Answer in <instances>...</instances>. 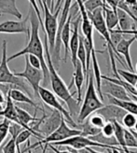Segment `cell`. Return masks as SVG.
Returning <instances> with one entry per match:
<instances>
[{"label":"cell","mask_w":137,"mask_h":153,"mask_svg":"<svg viewBox=\"0 0 137 153\" xmlns=\"http://www.w3.org/2000/svg\"><path fill=\"white\" fill-rule=\"evenodd\" d=\"M29 14H30V26H31V35H30L29 40L27 42V45L22 49L21 51H18L17 53L11 55L7 58V62H10L13 59H16L22 55L27 54H33L36 56L40 60L41 65H42V72L44 76L43 83L44 85H48L50 81V71L47 65V60L45 56V48L44 43H42V40L39 36V26L40 22L37 18V15L36 13V10L33 9V7L30 6L29 7Z\"/></svg>","instance_id":"1"},{"label":"cell","mask_w":137,"mask_h":153,"mask_svg":"<svg viewBox=\"0 0 137 153\" xmlns=\"http://www.w3.org/2000/svg\"><path fill=\"white\" fill-rule=\"evenodd\" d=\"M44 48H45V56H46V60H47V65L50 71V81L51 89L53 91V93L56 94V96L62 99L67 105L68 110H69L70 114L73 117V115H76V113H77L79 103L78 102V100L74 99L73 97L74 94L70 93L69 87L66 86V84L64 83L63 79L58 74L55 65H53L51 54L50 51V47H49L48 37L46 34L44 35Z\"/></svg>","instance_id":"2"},{"label":"cell","mask_w":137,"mask_h":153,"mask_svg":"<svg viewBox=\"0 0 137 153\" xmlns=\"http://www.w3.org/2000/svg\"><path fill=\"white\" fill-rule=\"evenodd\" d=\"M93 70L90 69L87 76V89L85 97L83 100L82 105L78 115V121L83 123L91 114L102 108L104 105L103 101L97 95V90L95 86L94 76Z\"/></svg>","instance_id":"3"},{"label":"cell","mask_w":137,"mask_h":153,"mask_svg":"<svg viewBox=\"0 0 137 153\" xmlns=\"http://www.w3.org/2000/svg\"><path fill=\"white\" fill-rule=\"evenodd\" d=\"M7 42L3 40L2 43V59L0 62V84H7L13 85L14 89H19L25 94H28L30 97H32V94L30 89L27 87L26 82L24 79L19 78L14 72H11L9 65H7Z\"/></svg>","instance_id":"4"},{"label":"cell","mask_w":137,"mask_h":153,"mask_svg":"<svg viewBox=\"0 0 137 153\" xmlns=\"http://www.w3.org/2000/svg\"><path fill=\"white\" fill-rule=\"evenodd\" d=\"M82 132L79 129H75V128H70L67 125L66 120L64 118L62 120V123L59 126L57 130H55L52 134H50L49 136H46L42 140H39V142L35 143L34 145H30V141L28 140V147L25 149V150L29 149H36V147H41L42 145L46 144H53V143H57L64 141L65 139L70 138V137L76 136V135H80Z\"/></svg>","instance_id":"5"},{"label":"cell","mask_w":137,"mask_h":153,"mask_svg":"<svg viewBox=\"0 0 137 153\" xmlns=\"http://www.w3.org/2000/svg\"><path fill=\"white\" fill-rule=\"evenodd\" d=\"M42 3H43V13H44V34L47 35L50 51L51 54L55 49L58 25H59L58 15L61 10H56L54 13H52L44 0H42Z\"/></svg>","instance_id":"6"},{"label":"cell","mask_w":137,"mask_h":153,"mask_svg":"<svg viewBox=\"0 0 137 153\" xmlns=\"http://www.w3.org/2000/svg\"><path fill=\"white\" fill-rule=\"evenodd\" d=\"M25 57V66H24V70L22 72H14L15 75L19 78L24 79V80L27 81V83H29L30 87L33 90L34 93V97L36 99H40L39 96V88L40 83L43 81L44 79V76H43V72L40 69H36V68L33 67L29 63L28 60V56L24 55Z\"/></svg>","instance_id":"7"},{"label":"cell","mask_w":137,"mask_h":153,"mask_svg":"<svg viewBox=\"0 0 137 153\" xmlns=\"http://www.w3.org/2000/svg\"><path fill=\"white\" fill-rule=\"evenodd\" d=\"M39 96H40V99L46 105L50 106V108H52L53 109L61 112L63 114V116L64 117L66 121L69 122V123L71 125H73L74 127H77V129H78V125L77 123H75V121L72 118V115L70 114L69 110H67L64 106L60 103V101L57 99L56 94L54 93H52V91H50L49 89L41 86L39 88Z\"/></svg>","instance_id":"8"},{"label":"cell","mask_w":137,"mask_h":153,"mask_svg":"<svg viewBox=\"0 0 137 153\" xmlns=\"http://www.w3.org/2000/svg\"><path fill=\"white\" fill-rule=\"evenodd\" d=\"M53 146H56V147H69L72 148L74 149H77V150H81V149H84L86 148H102V149H111L105 145L100 144V143H97L95 141H93L89 137L86 136H83V135H76L73 137H70V138L65 139L64 141H61V142H57V143H53L51 144Z\"/></svg>","instance_id":"9"},{"label":"cell","mask_w":137,"mask_h":153,"mask_svg":"<svg viewBox=\"0 0 137 153\" xmlns=\"http://www.w3.org/2000/svg\"><path fill=\"white\" fill-rule=\"evenodd\" d=\"M71 6H72V0H64L62 13H61V18L59 20L55 49L51 53V59H52L53 65H55V67L59 66V61L61 59V45H62V41H61V33H62V30L68 19V16H69V11L71 9Z\"/></svg>","instance_id":"10"},{"label":"cell","mask_w":137,"mask_h":153,"mask_svg":"<svg viewBox=\"0 0 137 153\" xmlns=\"http://www.w3.org/2000/svg\"><path fill=\"white\" fill-rule=\"evenodd\" d=\"M30 22V14L24 20L21 21H6L0 24V33L2 34H24L27 39L31 35V26L28 25Z\"/></svg>","instance_id":"11"},{"label":"cell","mask_w":137,"mask_h":153,"mask_svg":"<svg viewBox=\"0 0 137 153\" xmlns=\"http://www.w3.org/2000/svg\"><path fill=\"white\" fill-rule=\"evenodd\" d=\"M64 117L63 116V114L59 112L58 110L53 109L52 113L50 116L44 115L42 117V120L40 122V126L39 133L42 134L46 136H49L50 134L57 130L59 126L62 123V120Z\"/></svg>","instance_id":"12"},{"label":"cell","mask_w":137,"mask_h":153,"mask_svg":"<svg viewBox=\"0 0 137 153\" xmlns=\"http://www.w3.org/2000/svg\"><path fill=\"white\" fill-rule=\"evenodd\" d=\"M96 113L101 115V116L106 120V122L107 121L112 122L116 120L121 124L124 116L128 112L124 110L123 108H121L118 105L109 104L107 105H104L102 108L97 110Z\"/></svg>","instance_id":"13"},{"label":"cell","mask_w":137,"mask_h":153,"mask_svg":"<svg viewBox=\"0 0 137 153\" xmlns=\"http://www.w3.org/2000/svg\"><path fill=\"white\" fill-rule=\"evenodd\" d=\"M81 22V15L77 19L72 20V36L70 40V53H71V61L73 66L75 67L78 63V51L79 48V41H80V35H79V26Z\"/></svg>","instance_id":"14"},{"label":"cell","mask_w":137,"mask_h":153,"mask_svg":"<svg viewBox=\"0 0 137 153\" xmlns=\"http://www.w3.org/2000/svg\"><path fill=\"white\" fill-rule=\"evenodd\" d=\"M102 91H104L106 94H108L114 98L118 99L121 101H133L128 91L119 85L112 83L107 80H103Z\"/></svg>","instance_id":"15"},{"label":"cell","mask_w":137,"mask_h":153,"mask_svg":"<svg viewBox=\"0 0 137 153\" xmlns=\"http://www.w3.org/2000/svg\"><path fill=\"white\" fill-rule=\"evenodd\" d=\"M136 40V36H133V37L129 38V39H125V38H122L121 41L118 44L117 46V52L120 58V55H122L126 61L127 65L129 67L130 71L133 72V63H132V58H131V53H130V49L131 46L133 45V43Z\"/></svg>","instance_id":"16"},{"label":"cell","mask_w":137,"mask_h":153,"mask_svg":"<svg viewBox=\"0 0 137 153\" xmlns=\"http://www.w3.org/2000/svg\"><path fill=\"white\" fill-rule=\"evenodd\" d=\"M74 75H73V79H72V84L74 83L76 86V90H77V100L80 104L81 99H82V87L83 83H84V79L86 78V76L83 71V67L80 64V62L78 60L77 65L74 67Z\"/></svg>","instance_id":"17"},{"label":"cell","mask_w":137,"mask_h":153,"mask_svg":"<svg viewBox=\"0 0 137 153\" xmlns=\"http://www.w3.org/2000/svg\"><path fill=\"white\" fill-rule=\"evenodd\" d=\"M72 15L69 14L68 19L65 22V25L62 30L61 33V41H62L64 47V61L66 62V60L68 58V54H69V45H70V40H71V36H72Z\"/></svg>","instance_id":"18"},{"label":"cell","mask_w":137,"mask_h":153,"mask_svg":"<svg viewBox=\"0 0 137 153\" xmlns=\"http://www.w3.org/2000/svg\"><path fill=\"white\" fill-rule=\"evenodd\" d=\"M96 50L94 49L93 53H91V69H93V76H94V81H95V86L96 90L100 96V99L103 101L104 100V94L102 91V85H103V79H102V74L100 71V66H99L97 57H96Z\"/></svg>","instance_id":"19"},{"label":"cell","mask_w":137,"mask_h":153,"mask_svg":"<svg viewBox=\"0 0 137 153\" xmlns=\"http://www.w3.org/2000/svg\"><path fill=\"white\" fill-rule=\"evenodd\" d=\"M118 30L121 32L130 31V30H135L136 25L133 19L124 10L118 9Z\"/></svg>","instance_id":"20"},{"label":"cell","mask_w":137,"mask_h":153,"mask_svg":"<svg viewBox=\"0 0 137 153\" xmlns=\"http://www.w3.org/2000/svg\"><path fill=\"white\" fill-rule=\"evenodd\" d=\"M9 14L21 21L22 14L18 10L16 0H0V15Z\"/></svg>","instance_id":"21"},{"label":"cell","mask_w":137,"mask_h":153,"mask_svg":"<svg viewBox=\"0 0 137 153\" xmlns=\"http://www.w3.org/2000/svg\"><path fill=\"white\" fill-rule=\"evenodd\" d=\"M7 94H10V98L12 99L13 102H17V103H24V104H28L36 108V109L37 110L39 108L37 104L33 100L32 97H30L29 95H27L24 91H22L19 89H10L7 91Z\"/></svg>","instance_id":"22"},{"label":"cell","mask_w":137,"mask_h":153,"mask_svg":"<svg viewBox=\"0 0 137 153\" xmlns=\"http://www.w3.org/2000/svg\"><path fill=\"white\" fill-rule=\"evenodd\" d=\"M6 98H7V102H6L5 111H4V118L10 120L11 122H15V123L20 125V120L18 118L16 105H14L12 99L10 98V94H7V91L6 94Z\"/></svg>","instance_id":"23"},{"label":"cell","mask_w":137,"mask_h":153,"mask_svg":"<svg viewBox=\"0 0 137 153\" xmlns=\"http://www.w3.org/2000/svg\"><path fill=\"white\" fill-rule=\"evenodd\" d=\"M106 96L108 98L109 104L118 105L121 108L126 110L128 113H131L133 115L137 116V103L136 102H134V101H121V100L114 98L108 94H106Z\"/></svg>","instance_id":"24"},{"label":"cell","mask_w":137,"mask_h":153,"mask_svg":"<svg viewBox=\"0 0 137 153\" xmlns=\"http://www.w3.org/2000/svg\"><path fill=\"white\" fill-rule=\"evenodd\" d=\"M104 16L106 26H107L109 31L115 30L116 27L118 25V13L115 12L113 10H111L109 7H104Z\"/></svg>","instance_id":"25"},{"label":"cell","mask_w":137,"mask_h":153,"mask_svg":"<svg viewBox=\"0 0 137 153\" xmlns=\"http://www.w3.org/2000/svg\"><path fill=\"white\" fill-rule=\"evenodd\" d=\"M78 129L82 132L81 135L86 136V137L95 136L100 133H102V129H98V128L93 126L90 123L88 119L83 122V123H80V126H78Z\"/></svg>","instance_id":"26"},{"label":"cell","mask_w":137,"mask_h":153,"mask_svg":"<svg viewBox=\"0 0 137 153\" xmlns=\"http://www.w3.org/2000/svg\"><path fill=\"white\" fill-rule=\"evenodd\" d=\"M78 60L80 62L82 67H83V71L86 76H88V71H87V52L85 50V46L84 42H83V36H80V41H79V48L78 51Z\"/></svg>","instance_id":"27"},{"label":"cell","mask_w":137,"mask_h":153,"mask_svg":"<svg viewBox=\"0 0 137 153\" xmlns=\"http://www.w3.org/2000/svg\"><path fill=\"white\" fill-rule=\"evenodd\" d=\"M118 73L119 76L124 81L128 82L129 84H131L133 87L136 85L137 83V74L133 73L132 71H126L122 69H118Z\"/></svg>","instance_id":"28"},{"label":"cell","mask_w":137,"mask_h":153,"mask_svg":"<svg viewBox=\"0 0 137 153\" xmlns=\"http://www.w3.org/2000/svg\"><path fill=\"white\" fill-rule=\"evenodd\" d=\"M85 9L88 11V13H91L97 9H100V7H104L106 6L105 2L104 0H88L84 3Z\"/></svg>","instance_id":"29"},{"label":"cell","mask_w":137,"mask_h":153,"mask_svg":"<svg viewBox=\"0 0 137 153\" xmlns=\"http://www.w3.org/2000/svg\"><path fill=\"white\" fill-rule=\"evenodd\" d=\"M88 120L90 121V123L91 125L98 128V129H103V127L106 123V120L101 116V115L97 114L96 112L94 114H91L88 118Z\"/></svg>","instance_id":"30"},{"label":"cell","mask_w":137,"mask_h":153,"mask_svg":"<svg viewBox=\"0 0 137 153\" xmlns=\"http://www.w3.org/2000/svg\"><path fill=\"white\" fill-rule=\"evenodd\" d=\"M10 120H7L4 118V120L0 122V146L2 145L4 140L7 134H10Z\"/></svg>","instance_id":"31"},{"label":"cell","mask_w":137,"mask_h":153,"mask_svg":"<svg viewBox=\"0 0 137 153\" xmlns=\"http://www.w3.org/2000/svg\"><path fill=\"white\" fill-rule=\"evenodd\" d=\"M136 121H137V118L135 115H133L131 113H127L124 116L121 124L124 125L128 130H133L136 124Z\"/></svg>","instance_id":"32"},{"label":"cell","mask_w":137,"mask_h":153,"mask_svg":"<svg viewBox=\"0 0 137 153\" xmlns=\"http://www.w3.org/2000/svg\"><path fill=\"white\" fill-rule=\"evenodd\" d=\"M124 138H125V144L128 148H133V149H137V140L133 134V133L130 130L125 129V134H124Z\"/></svg>","instance_id":"33"},{"label":"cell","mask_w":137,"mask_h":153,"mask_svg":"<svg viewBox=\"0 0 137 153\" xmlns=\"http://www.w3.org/2000/svg\"><path fill=\"white\" fill-rule=\"evenodd\" d=\"M31 135H34L33 134V133L32 132H30V131H28V130H24L17 137H16V146H17V150L18 149H20V145L21 144H22V143H24L25 141H27V140H29V138H30V136Z\"/></svg>","instance_id":"34"},{"label":"cell","mask_w":137,"mask_h":153,"mask_svg":"<svg viewBox=\"0 0 137 153\" xmlns=\"http://www.w3.org/2000/svg\"><path fill=\"white\" fill-rule=\"evenodd\" d=\"M17 146H16V140L13 137L7 141L2 149V153H16Z\"/></svg>","instance_id":"35"},{"label":"cell","mask_w":137,"mask_h":153,"mask_svg":"<svg viewBox=\"0 0 137 153\" xmlns=\"http://www.w3.org/2000/svg\"><path fill=\"white\" fill-rule=\"evenodd\" d=\"M102 134L106 137H114L115 136V126L113 122L107 121L102 129Z\"/></svg>","instance_id":"36"},{"label":"cell","mask_w":137,"mask_h":153,"mask_svg":"<svg viewBox=\"0 0 137 153\" xmlns=\"http://www.w3.org/2000/svg\"><path fill=\"white\" fill-rule=\"evenodd\" d=\"M24 130V127H21V125L15 123V122H10V134L11 135V137L16 139V137Z\"/></svg>","instance_id":"37"},{"label":"cell","mask_w":137,"mask_h":153,"mask_svg":"<svg viewBox=\"0 0 137 153\" xmlns=\"http://www.w3.org/2000/svg\"><path fill=\"white\" fill-rule=\"evenodd\" d=\"M29 3H30V6L33 7V9L36 10V13L37 15V18H39V22H40V25L42 27V30L44 32V22H43V20H42V17H41V13H40V10H39V6H37V2L36 0H28Z\"/></svg>","instance_id":"38"},{"label":"cell","mask_w":137,"mask_h":153,"mask_svg":"<svg viewBox=\"0 0 137 153\" xmlns=\"http://www.w3.org/2000/svg\"><path fill=\"white\" fill-rule=\"evenodd\" d=\"M28 56V60H29V63L33 67L36 68V69H40L42 70V65H41V62L40 60L37 58L36 56L33 55V54H27Z\"/></svg>","instance_id":"39"},{"label":"cell","mask_w":137,"mask_h":153,"mask_svg":"<svg viewBox=\"0 0 137 153\" xmlns=\"http://www.w3.org/2000/svg\"><path fill=\"white\" fill-rule=\"evenodd\" d=\"M104 1L105 2V4H107V7H109L111 10H113L115 12L118 11L120 0H104Z\"/></svg>","instance_id":"40"},{"label":"cell","mask_w":137,"mask_h":153,"mask_svg":"<svg viewBox=\"0 0 137 153\" xmlns=\"http://www.w3.org/2000/svg\"><path fill=\"white\" fill-rule=\"evenodd\" d=\"M49 149H51L54 153H72L68 149H66V150H61V149H57L55 146H53V145H51V144H49Z\"/></svg>","instance_id":"41"},{"label":"cell","mask_w":137,"mask_h":153,"mask_svg":"<svg viewBox=\"0 0 137 153\" xmlns=\"http://www.w3.org/2000/svg\"><path fill=\"white\" fill-rule=\"evenodd\" d=\"M45 3L47 4V6L49 7V9L50 10V11L53 13L54 12V0H44Z\"/></svg>","instance_id":"42"},{"label":"cell","mask_w":137,"mask_h":153,"mask_svg":"<svg viewBox=\"0 0 137 153\" xmlns=\"http://www.w3.org/2000/svg\"><path fill=\"white\" fill-rule=\"evenodd\" d=\"M63 2H64V0H56V3H55V6H54V12L56 10L63 9V6H64Z\"/></svg>","instance_id":"43"},{"label":"cell","mask_w":137,"mask_h":153,"mask_svg":"<svg viewBox=\"0 0 137 153\" xmlns=\"http://www.w3.org/2000/svg\"><path fill=\"white\" fill-rule=\"evenodd\" d=\"M118 30V29H117ZM118 31L120 33V34H122V35H133V36H137V29L135 30H130V31H126V32H121L119 31V30H118Z\"/></svg>","instance_id":"44"},{"label":"cell","mask_w":137,"mask_h":153,"mask_svg":"<svg viewBox=\"0 0 137 153\" xmlns=\"http://www.w3.org/2000/svg\"><path fill=\"white\" fill-rule=\"evenodd\" d=\"M4 111H5V108L2 104H0V122L4 120Z\"/></svg>","instance_id":"45"},{"label":"cell","mask_w":137,"mask_h":153,"mask_svg":"<svg viewBox=\"0 0 137 153\" xmlns=\"http://www.w3.org/2000/svg\"><path fill=\"white\" fill-rule=\"evenodd\" d=\"M7 102V98H5V95H4V94H3V91L0 90V104H4V103H6Z\"/></svg>","instance_id":"46"},{"label":"cell","mask_w":137,"mask_h":153,"mask_svg":"<svg viewBox=\"0 0 137 153\" xmlns=\"http://www.w3.org/2000/svg\"><path fill=\"white\" fill-rule=\"evenodd\" d=\"M87 149H89V151L90 153H103V152H100V151H96L93 148H87Z\"/></svg>","instance_id":"47"},{"label":"cell","mask_w":137,"mask_h":153,"mask_svg":"<svg viewBox=\"0 0 137 153\" xmlns=\"http://www.w3.org/2000/svg\"><path fill=\"white\" fill-rule=\"evenodd\" d=\"M48 148H49V144H46V145H44V149H43V153H47V149H48Z\"/></svg>","instance_id":"48"},{"label":"cell","mask_w":137,"mask_h":153,"mask_svg":"<svg viewBox=\"0 0 137 153\" xmlns=\"http://www.w3.org/2000/svg\"><path fill=\"white\" fill-rule=\"evenodd\" d=\"M39 4L40 9H41L42 11H43V3H42V0H39Z\"/></svg>","instance_id":"49"},{"label":"cell","mask_w":137,"mask_h":153,"mask_svg":"<svg viewBox=\"0 0 137 153\" xmlns=\"http://www.w3.org/2000/svg\"><path fill=\"white\" fill-rule=\"evenodd\" d=\"M133 130H134V131H135V132L137 133V121H136V124H135V126H134Z\"/></svg>","instance_id":"50"},{"label":"cell","mask_w":137,"mask_h":153,"mask_svg":"<svg viewBox=\"0 0 137 153\" xmlns=\"http://www.w3.org/2000/svg\"><path fill=\"white\" fill-rule=\"evenodd\" d=\"M28 153H32V150H31V149H29V150H28Z\"/></svg>","instance_id":"51"},{"label":"cell","mask_w":137,"mask_h":153,"mask_svg":"<svg viewBox=\"0 0 137 153\" xmlns=\"http://www.w3.org/2000/svg\"><path fill=\"white\" fill-rule=\"evenodd\" d=\"M134 87H135V89H136V91H137V83H136V85H135Z\"/></svg>","instance_id":"52"},{"label":"cell","mask_w":137,"mask_h":153,"mask_svg":"<svg viewBox=\"0 0 137 153\" xmlns=\"http://www.w3.org/2000/svg\"><path fill=\"white\" fill-rule=\"evenodd\" d=\"M82 1H83V2H84V3H85L86 1H88V0H82Z\"/></svg>","instance_id":"53"},{"label":"cell","mask_w":137,"mask_h":153,"mask_svg":"<svg viewBox=\"0 0 137 153\" xmlns=\"http://www.w3.org/2000/svg\"><path fill=\"white\" fill-rule=\"evenodd\" d=\"M18 153H21V150H19V151H18Z\"/></svg>","instance_id":"54"}]
</instances>
